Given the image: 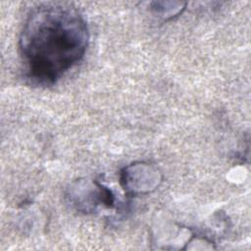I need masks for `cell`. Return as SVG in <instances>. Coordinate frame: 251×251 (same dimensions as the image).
<instances>
[{
    "mask_svg": "<svg viewBox=\"0 0 251 251\" xmlns=\"http://www.w3.org/2000/svg\"><path fill=\"white\" fill-rule=\"evenodd\" d=\"M89 42L86 21L66 3H45L27 15L19 40L26 75L36 83H55L84 56Z\"/></svg>",
    "mask_w": 251,
    "mask_h": 251,
    "instance_id": "1",
    "label": "cell"
},
{
    "mask_svg": "<svg viewBox=\"0 0 251 251\" xmlns=\"http://www.w3.org/2000/svg\"><path fill=\"white\" fill-rule=\"evenodd\" d=\"M162 181L161 172L144 162L133 163L121 172V184L127 194H145L155 190Z\"/></svg>",
    "mask_w": 251,
    "mask_h": 251,
    "instance_id": "2",
    "label": "cell"
},
{
    "mask_svg": "<svg viewBox=\"0 0 251 251\" xmlns=\"http://www.w3.org/2000/svg\"><path fill=\"white\" fill-rule=\"evenodd\" d=\"M68 197L78 211L85 213L94 211L99 204L113 208L116 202L113 192L97 181H78L69 189Z\"/></svg>",
    "mask_w": 251,
    "mask_h": 251,
    "instance_id": "3",
    "label": "cell"
},
{
    "mask_svg": "<svg viewBox=\"0 0 251 251\" xmlns=\"http://www.w3.org/2000/svg\"><path fill=\"white\" fill-rule=\"evenodd\" d=\"M152 10L164 20H170L181 14L185 3L181 2H153Z\"/></svg>",
    "mask_w": 251,
    "mask_h": 251,
    "instance_id": "4",
    "label": "cell"
}]
</instances>
